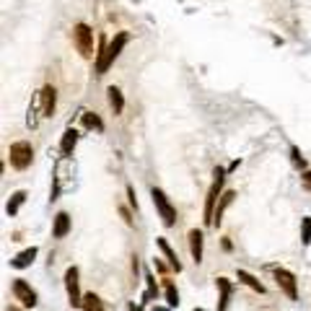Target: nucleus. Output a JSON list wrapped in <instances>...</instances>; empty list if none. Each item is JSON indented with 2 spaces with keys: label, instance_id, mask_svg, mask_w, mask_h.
<instances>
[{
  "label": "nucleus",
  "instance_id": "f257e3e1",
  "mask_svg": "<svg viewBox=\"0 0 311 311\" xmlns=\"http://www.w3.org/2000/svg\"><path fill=\"white\" fill-rule=\"evenodd\" d=\"M130 42V34L127 31H119V34L112 39V42H104L101 39V50L96 52V75H104L106 70H109V65H112V62L122 55V50H124V44Z\"/></svg>",
  "mask_w": 311,
  "mask_h": 311
},
{
  "label": "nucleus",
  "instance_id": "f03ea898",
  "mask_svg": "<svg viewBox=\"0 0 311 311\" xmlns=\"http://www.w3.org/2000/svg\"><path fill=\"white\" fill-rule=\"evenodd\" d=\"M215 182L210 184V190H208V197H205V218H202V221H205V226H213V218H215V202H218V197L223 195V179H226V169H221L218 166L215 171Z\"/></svg>",
  "mask_w": 311,
  "mask_h": 311
},
{
  "label": "nucleus",
  "instance_id": "7ed1b4c3",
  "mask_svg": "<svg viewBox=\"0 0 311 311\" xmlns=\"http://www.w3.org/2000/svg\"><path fill=\"white\" fill-rule=\"evenodd\" d=\"M31 159H34V148H31V143H26V140H19V143H11L8 148V161L13 169H29L31 166Z\"/></svg>",
  "mask_w": 311,
  "mask_h": 311
},
{
  "label": "nucleus",
  "instance_id": "20e7f679",
  "mask_svg": "<svg viewBox=\"0 0 311 311\" xmlns=\"http://www.w3.org/2000/svg\"><path fill=\"white\" fill-rule=\"evenodd\" d=\"M150 197H153V205H156V210H159V215H161L164 226H166V228H171V226L177 223V210H174V205L169 202L166 192H164V190H159V187H153V190H150Z\"/></svg>",
  "mask_w": 311,
  "mask_h": 311
},
{
  "label": "nucleus",
  "instance_id": "39448f33",
  "mask_svg": "<svg viewBox=\"0 0 311 311\" xmlns=\"http://www.w3.org/2000/svg\"><path fill=\"white\" fill-rule=\"evenodd\" d=\"M73 44H75V50L81 52V57H86V60L93 57V31H91L88 24H75Z\"/></svg>",
  "mask_w": 311,
  "mask_h": 311
},
{
  "label": "nucleus",
  "instance_id": "423d86ee",
  "mask_svg": "<svg viewBox=\"0 0 311 311\" xmlns=\"http://www.w3.org/2000/svg\"><path fill=\"white\" fill-rule=\"evenodd\" d=\"M65 290H68V303L73 308H83V295H81V285H78V267L65 270Z\"/></svg>",
  "mask_w": 311,
  "mask_h": 311
},
{
  "label": "nucleus",
  "instance_id": "0eeeda50",
  "mask_svg": "<svg viewBox=\"0 0 311 311\" xmlns=\"http://www.w3.org/2000/svg\"><path fill=\"white\" fill-rule=\"evenodd\" d=\"M272 275H275L277 288L283 290L290 301H298V283H295V275H293V272H288V270H283V267H275V270H272Z\"/></svg>",
  "mask_w": 311,
  "mask_h": 311
},
{
  "label": "nucleus",
  "instance_id": "6e6552de",
  "mask_svg": "<svg viewBox=\"0 0 311 311\" xmlns=\"http://www.w3.org/2000/svg\"><path fill=\"white\" fill-rule=\"evenodd\" d=\"M13 295H16V301H21L26 308H34L37 306V293H34V288H31L24 277L13 280Z\"/></svg>",
  "mask_w": 311,
  "mask_h": 311
},
{
  "label": "nucleus",
  "instance_id": "1a4fd4ad",
  "mask_svg": "<svg viewBox=\"0 0 311 311\" xmlns=\"http://www.w3.org/2000/svg\"><path fill=\"white\" fill-rule=\"evenodd\" d=\"M39 101H42V117H52L55 114V106H57V88L52 83H47L39 91Z\"/></svg>",
  "mask_w": 311,
  "mask_h": 311
},
{
  "label": "nucleus",
  "instance_id": "9d476101",
  "mask_svg": "<svg viewBox=\"0 0 311 311\" xmlns=\"http://www.w3.org/2000/svg\"><path fill=\"white\" fill-rule=\"evenodd\" d=\"M215 285H218V311H226L228 308V303H231V293H233V283L228 277H218L215 280Z\"/></svg>",
  "mask_w": 311,
  "mask_h": 311
},
{
  "label": "nucleus",
  "instance_id": "9b49d317",
  "mask_svg": "<svg viewBox=\"0 0 311 311\" xmlns=\"http://www.w3.org/2000/svg\"><path fill=\"white\" fill-rule=\"evenodd\" d=\"M75 143H78V130L68 127L65 132H62V140H60V153H62V159H70L73 150H75Z\"/></svg>",
  "mask_w": 311,
  "mask_h": 311
},
{
  "label": "nucleus",
  "instance_id": "f8f14e48",
  "mask_svg": "<svg viewBox=\"0 0 311 311\" xmlns=\"http://www.w3.org/2000/svg\"><path fill=\"white\" fill-rule=\"evenodd\" d=\"M187 239H190V254H192V259L200 264L202 262V231L200 228H192L190 233H187Z\"/></svg>",
  "mask_w": 311,
  "mask_h": 311
},
{
  "label": "nucleus",
  "instance_id": "ddd939ff",
  "mask_svg": "<svg viewBox=\"0 0 311 311\" xmlns=\"http://www.w3.org/2000/svg\"><path fill=\"white\" fill-rule=\"evenodd\" d=\"M70 233V215L68 213H57L55 215V226H52V236L55 239H65Z\"/></svg>",
  "mask_w": 311,
  "mask_h": 311
},
{
  "label": "nucleus",
  "instance_id": "4468645a",
  "mask_svg": "<svg viewBox=\"0 0 311 311\" xmlns=\"http://www.w3.org/2000/svg\"><path fill=\"white\" fill-rule=\"evenodd\" d=\"M233 197H236V192H233V190H226V192L221 195V202H218V208H215V218H213V226H221V221H223V213H226V208H231Z\"/></svg>",
  "mask_w": 311,
  "mask_h": 311
},
{
  "label": "nucleus",
  "instance_id": "2eb2a0df",
  "mask_svg": "<svg viewBox=\"0 0 311 311\" xmlns=\"http://www.w3.org/2000/svg\"><path fill=\"white\" fill-rule=\"evenodd\" d=\"M34 259H37V246H29V249H24L21 254H16V257L11 259V264H13L16 270H24V267H29Z\"/></svg>",
  "mask_w": 311,
  "mask_h": 311
},
{
  "label": "nucleus",
  "instance_id": "dca6fc26",
  "mask_svg": "<svg viewBox=\"0 0 311 311\" xmlns=\"http://www.w3.org/2000/svg\"><path fill=\"white\" fill-rule=\"evenodd\" d=\"M156 244H159V249L164 252V257L169 259V264H171V267H174L177 272H182V262H179V257L174 254V249L169 246V241H166V239H156Z\"/></svg>",
  "mask_w": 311,
  "mask_h": 311
},
{
  "label": "nucleus",
  "instance_id": "f3484780",
  "mask_svg": "<svg viewBox=\"0 0 311 311\" xmlns=\"http://www.w3.org/2000/svg\"><path fill=\"white\" fill-rule=\"evenodd\" d=\"M109 106H112V112L114 114H122V109H124V99H122V91L117 86H109Z\"/></svg>",
  "mask_w": 311,
  "mask_h": 311
},
{
  "label": "nucleus",
  "instance_id": "a211bd4d",
  "mask_svg": "<svg viewBox=\"0 0 311 311\" xmlns=\"http://www.w3.org/2000/svg\"><path fill=\"white\" fill-rule=\"evenodd\" d=\"M164 290H166V303H169V308H177V306H179V290H177V285H174V280L164 277Z\"/></svg>",
  "mask_w": 311,
  "mask_h": 311
},
{
  "label": "nucleus",
  "instance_id": "6ab92c4d",
  "mask_svg": "<svg viewBox=\"0 0 311 311\" xmlns=\"http://www.w3.org/2000/svg\"><path fill=\"white\" fill-rule=\"evenodd\" d=\"M239 280H241V283L246 285V288H252L254 293H264V285L259 283V280L252 275V272H246V270H239Z\"/></svg>",
  "mask_w": 311,
  "mask_h": 311
},
{
  "label": "nucleus",
  "instance_id": "aec40b11",
  "mask_svg": "<svg viewBox=\"0 0 311 311\" xmlns=\"http://www.w3.org/2000/svg\"><path fill=\"white\" fill-rule=\"evenodd\" d=\"M42 112V101H39V93L34 96V101H31V106H29V117H26V122H29V127H37L39 124V114Z\"/></svg>",
  "mask_w": 311,
  "mask_h": 311
},
{
  "label": "nucleus",
  "instance_id": "412c9836",
  "mask_svg": "<svg viewBox=\"0 0 311 311\" xmlns=\"http://www.w3.org/2000/svg\"><path fill=\"white\" fill-rule=\"evenodd\" d=\"M83 311H104V303L96 293H86L83 295Z\"/></svg>",
  "mask_w": 311,
  "mask_h": 311
},
{
  "label": "nucleus",
  "instance_id": "4be33fe9",
  "mask_svg": "<svg viewBox=\"0 0 311 311\" xmlns=\"http://www.w3.org/2000/svg\"><path fill=\"white\" fill-rule=\"evenodd\" d=\"M83 124L88 130H104V122L96 112H83Z\"/></svg>",
  "mask_w": 311,
  "mask_h": 311
},
{
  "label": "nucleus",
  "instance_id": "5701e85b",
  "mask_svg": "<svg viewBox=\"0 0 311 311\" xmlns=\"http://www.w3.org/2000/svg\"><path fill=\"white\" fill-rule=\"evenodd\" d=\"M26 200V192L24 190H19V192H13L11 195V202H8V215H16V213H19V208H21V202Z\"/></svg>",
  "mask_w": 311,
  "mask_h": 311
},
{
  "label": "nucleus",
  "instance_id": "b1692460",
  "mask_svg": "<svg viewBox=\"0 0 311 311\" xmlns=\"http://www.w3.org/2000/svg\"><path fill=\"white\" fill-rule=\"evenodd\" d=\"M145 283H148V290L143 293V301H153L159 295V285H156V277L150 272H145Z\"/></svg>",
  "mask_w": 311,
  "mask_h": 311
},
{
  "label": "nucleus",
  "instance_id": "393cba45",
  "mask_svg": "<svg viewBox=\"0 0 311 311\" xmlns=\"http://www.w3.org/2000/svg\"><path fill=\"white\" fill-rule=\"evenodd\" d=\"M301 241H303L306 246L311 244V218H308V215L301 221Z\"/></svg>",
  "mask_w": 311,
  "mask_h": 311
},
{
  "label": "nucleus",
  "instance_id": "a878e982",
  "mask_svg": "<svg viewBox=\"0 0 311 311\" xmlns=\"http://www.w3.org/2000/svg\"><path fill=\"white\" fill-rule=\"evenodd\" d=\"M290 161L298 166V169H306V161H303V156H301V150L295 148V145H290Z\"/></svg>",
  "mask_w": 311,
  "mask_h": 311
},
{
  "label": "nucleus",
  "instance_id": "bb28decb",
  "mask_svg": "<svg viewBox=\"0 0 311 311\" xmlns=\"http://www.w3.org/2000/svg\"><path fill=\"white\" fill-rule=\"evenodd\" d=\"M119 215L124 218V223H127V226H132V215H130V210L124 208V205H119Z\"/></svg>",
  "mask_w": 311,
  "mask_h": 311
},
{
  "label": "nucleus",
  "instance_id": "cd10ccee",
  "mask_svg": "<svg viewBox=\"0 0 311 311\" xmlns=\"http://www.w3.org/2000/svg\"><path fill=\"white\" fill-rule=\"evenodd\" d=\"M127 197H130V205L137 210V197H135V190H132V187L127 184Z\"/></svg>",
  "mask_w": 311,
  "mask_h": 311
},
{
  "label": "nucleus",
  "instance_id": "c85d7f7f",
  "mask_svg": "<svg viewBox=\"0 0 311 311\" xmlns=\"http://www.w3.org/2000/svg\"><path fill=\"white\" fill-rule=\"evenodd\" d=\"M303 187H306V190H311V171H303Z\"/></svg>",
  "mask_w": 311,
  "mask_h": 311
},
{
  "label": "nucleus",
  "instance_id": "c756f323",
  "mask_svg": "<svg viewBox=\"0 0 311 311\" xmlns=\"http://www.w3.org/2000/svg\"><path fill=\"white\" fill-rule=\"evenodd\" d=\"M153 264H156V270H159V272H166V264H164V262H159V259H153Z\"/></svg>",
  "mask_w": 311,
  "mask_h": 311
},
{
  "label": "nucleus",
  "instance_id": "7c9ffc66",
  "mask_svg": "<svg viewBox=\"0 0 311 311\" xmlns=\"http://www.w3.org/2000/svg\"><path fill=\"white\" fill-rule=\"evenodd\" d=\"M127 311H143V308H140V306H135V303H130V306H127Z\"/></svg>",
  "mask_w": 311,
  "mask_h": 311
},
{
  "label": "nucleus",
  "instance_id": "2f4dec72",
  "mask_svg": "<svg viewBox=\"0 0 311 311\" xmlns=\"http://www.w3.org/2000/svg\"><path fill=\"white\" fill-rule=\"evenodd\" d=\"M8 311H21L19 306H8Z\"/></svg>",
  "mask_w": 311,
  "mask_h": 311
},
{
  "label": "nucleus",
  "instance_id": "473e14b6",
  "mask_svg": "<svg viewBox=\"0 0 311 311\" xmlns=\"http://www.w3.org/2000/svg\"><path fill=\"white\" fill-rule=\"evenodd\" d=\"M156 311H171V308H156Z\"/></svg>",
  "mask_w": 311,
  "mask_h": 311
},
{
  "label": "nucleus",
  "instance_id": "72a5a7b5",
  "mask_svg": "<svg viewBox=\"0 0 311 311\" xmlns=\"http://www.w3.org/2000/svg\"><path fill=\"white\" fill-rule=\"evenodd\" d=\"M195 311H205V308H195Z\"/></svg>",
  "mask_w": 311,
  "mask_h": 311
}]
</instances>
